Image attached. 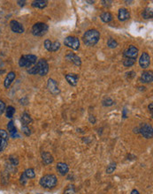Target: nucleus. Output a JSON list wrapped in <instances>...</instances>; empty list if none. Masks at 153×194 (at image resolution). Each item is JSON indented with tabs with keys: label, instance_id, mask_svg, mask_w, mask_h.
Wrapping results in <instances>:
<instances>
[{
	"label": "nucleus",
	"instance_id": "f257e3e1",
	"mask_svg": "<svg viewBox=\"0 0 153 194\" xmlns=\"http://www.w3.org/2000/svg\"><path fill=\"white\" fill-rule=\"evenodd\" d=\"M100 39V34L97 29H89L83 35V42L88 46H95Z\"/></svg>",
	"mask_w": 153,
	"mask_h": 194
},
{
	"label": "nucleus",
	"instance_id": "f03ea898",
	"mask_svg": "<svg viewBox=\"0 0 153 194\" xmlns=\"http://www.w3.org/2000/svg\"><path fill=\"white\" fill-rule=\"evenodd\" d=\"M58 179L55 175H46L40 179V185L46 189H52L57 185Z\"/></svg>",
	"mask_w": 153,
	"mask_h": 194
},
{
	"label": "nucleus",
	"instance_id": "7ed1b4c3",
	"mask_svg": "<svg viewBox=\"0 0 153 194\" xmlns=\"http://www.w3.org/2000/svg\"><path fill=\"white\" fill-rule=\"evenodd\" d=\"M37 58L35 55H23L20 57L19 60V65L20 67H31L33 65L37 63Z\"/></svg>",
	"mask_w": 153,
	"mask_h": 194
},
{
	"label": "nucleus",
	"instance_id": "20e7f679",
	"mask_svg": "<svg viewBox=\"0 0 153 194\" xmlns=\"http://www.w3.org/2000/svg\"><path fill=\"white\" fill-rule=\"evenodd\" d=\"M48 25L42 22L36 23L32 28V34L35 36H42L48 31Z\"/></svg>",
	"mask_w": 153,
	"mask_h": 194
},
{
	"label": "nucleus",
	"instance_id": "39448f33",
	"mask_svg": "<svg viewBox=\"0 0 153 194\" xmlns=\"http://www.w3.org/2000/svg\"><path fill=\"white\" fill-rule=\"evenodd\" d=\"M64 44L67 46L68 48H71L72 50H76L80 48V41L77 37L75 36H67L64 40Z\"/></svg>",
	"mask_w": 153,
	"mask_h": 194
},
{
	"label": "nucleus",
	"instance_id": "423d86ee",
	"mask_svg": "<svg viewBox=\"0 0 153 194\" xmlns=\"http://www.w3.org/2000/svg\"><path fill=\"white\" fill-rule=\"evenodd\" d=\"M138 51H139V50H138V49H137L135 46L130 45V46L128 47V49L124 51L123 56H124L126 58H130V59L135 60L136 58H137V56H138Z\"/></svg>",
	"mask_w": 153,
	"mask_h": 194
},
{
	"label": "nucleus",
	"instance_id": "0eeeda50",
	"mask_svg": "<svg viewBox=\"0 0 153 194\" xmlns=\"http://www.w3.org/2000/svg\"><path fill=\"white\" fill-rule=\"evenodd\" d=\"M139 132L145 138V139H152L153 136L152 126L149 124H143L139 129Z\"/></svg>",
	"mask_w": 153,
	"mask_h": 194
},
{
	"label": "nucleus",
	"instance_id": "6e6552de",
	"mask_svg": "<svg viewBox=\"0 0 153 194\" xmlns=\"http://www.w3.org/2000/svg\"><path fill=\"white\" fill-rule=\"evenodd\" d=\"M37 65L38 67V74L41 76H45L49 71V65L44 59H40L37 61Z\"/></svg>",
	"mask_w": 153,
	"mask_h": 194
},
{
	"label": "nucleus",
	"instance_id": "1a4fd4ad",
	"mask_svg": "<svg viewBox=\"0 0 153 194\" xmlns=\"http://www.w3.org/2000/svg\"><path fill=\"white\" fill-rule=\"evenodd\" d=\"M139 64H140V66L143 69L148 68L151 65V57H150V55L148 53H146V52H143L142 54V56L140 57Z\"/></svg>",
	"mask_w": 153,
	"mask_h": 194
},
{
	"label": "nucleus",
	"instance_id": "9d476101",
	"mask_svg": "<svg viewBox=\"0 0 153 194\" xmlns=\"http://www.w3.org/2000/svg\"><path fill=\"white\" fill-rule=\"evenodd\" d=\"M47 88H48L49 91L53 95H59L60 93V90L58 87L56 80H54L52 79H49L48 83H47Z\"/></svg>",
	"mask_w": 153,
	"mask_h": 194
},
{
	"label": "nucleus",
	"instance_id": "9b49d317",
	"mask_svg": "<svg viewBox=\"0 0 153 194\" xmlns=\"http://www.w3.org/2000/svg\"><path fill=\"white\" fill-rule=\"evenodd\" d=\"M10 28H11L12 32L17 33V34H21V33L24 32V27L20 22H18L17 20H11Z\"/></svg>",
	"mask_w": 153,
	"mask_h": 194
},
{
	"label": "nucleus",
	"instance_id": "f8f14e48",
	"mask_svg": "<svg viewBox=\"0 0 153 194\" xmlns=\"http://www.w3.org/2000/svg\"><path fill=\"white\" fill-rule=\"evenodd\" d=\"M66 58H67V60H68L69 62H72L74 65H77V66H81V58H80L77 55L72 53V52H69V53L66 56Z\"/></svg>",
	"mask_w": 153,
	"mask_h": 194
},
{
	"label": "nucleus",
	"instance_id": "ddd939ff",
	"mask_svg": "<svg viewBox=\"0 0 153 194\" xmlns=\"http://www.w3.org/2000/svg\"><path fill=\"white\" fill-rule=\"evenodd\" d=\"M118 18L119 20L121 21H125L127 20H128L130 18V13L129 12L125 9V8H120L119 10V13H118Z\"/></svg>",
	"mask_w": 153,
	"mask_h": 194
},
{
	"label": "nucleus",
	"instance_id": "4468645a",
	"mask_svg": "<svg viewBox=\"0 0 153 194\" xmlns=\"http://www.w3.org/2000/svg\"><path fill=\"white\" fill-rule=\"evenodd\" d=\"M57 170L61 176H65L68 173L69 168H68L67 164H66L64 162H59L57 164Z\"/></svg>",
	"mask_w": 153,
	"mask_h": 194
},
{
	"label": "nucleus",
	"instance_id": "2eb2a0df",
	"mask_svg": "<svg viewBox=\"0 0 153 194\" xmlns=\"http://www.w3.org/2000/svg\"><path fill=\"white\" fill-rule=\"evenodd\" d=\"M66 79L67 81L71 85V86H76L78 79H79V76L77 74H74V73H69L66 75Z\"/></svg>",
	"mask_w": 153,
	"mask_h": 194
},
{
	"label": "nucleus",
	"instance_id": "dca6fc26",
	"mask_svg": "<svg viewBox=\"0 0 153 194\" xmlns=\"http://www.w3.org/2000/svg\"><path fill=\"white\" fill-rule=\"evenodd\" d=\"M15 77H16V74H15V72H13V71H11V72H9V73L7 74V76H6V78H5L4 81V88H8L10 87V85L12 84V82L14 80Z\"/></svg>",
	"mask_w": 153,
	"mask_h": 194
},
{
	"label": "nucleus",
	"instance_id": "f3484780",
	"mask_svg": "<svg viewBox=\"0 0 153 194\" xmlns=\"http://www.w3.org/2000/svg\"><path fill=\"white\" fill-rule=\"evenodd\" d=\"M153 80L152 72L150 71H144L143 72L141 76V81L143 83H152Z\"/></svg>",
	"mask_w": 153,
	"mask_h": 194
},
{
	"label": "nucleus",
	"instance_id": "a211bd4d",
	"mask_svg": "<svg viewBox=\"0 0 153 194\" xmlns=\"http://www.w3.org/2000/svg\"><path fill=\"white\" fill-rule=\"evenodd\" d=\"M42 162L43 163L45 164V165H49V164H51V163H52L53 162V156L50 154V153H48V152H43V153H42Z\"/></svg>",
	"mask_w": 153,
	"mask_h": 194
},
{
	"label": "nucleus",
	"instance_id": "6ab92c4d",
	"mask_svg": "<svg viewBox=\"0 0 153 194\" xmlns=\"http://www.w3.org/2000/svg\"><path fill=\"white\" fill-rule=\"evenodd\" d=\"M48 2L46 0H37V1H34L32 3V6L35 8H39V9H43L47 6Z\"/></svg>",
	"mask_w": 153,
	"mask_h": 194
},
{
	"label": "nucleus",
	"instance_id": "aec40b11",
	"mask_svg": "<svg viewBox=\"0 0 153 194\" xmlns=\"http://www.w3.org/2000/svg\"><path fill=\"white\" fill-rule=\"evenodd\" d=\"M100 18H101L102 21H104L105 23H109L113 20V15L109 12H105L102 13Z\"/></svg>",
	"mask_w": 153,
	"mask_h": 194
},
{
	"label": "nucleus",
	"instance_id": "412c9836",
	"mask_svg": "<svg viewBox=\"0 0 153 194\" xmlns=\"http://www.w3.org/2000/svg\"><path fill=\"white\" fill-rule=\"evenodd\" d=\"M21 122H22L23 125H29L32 122V119H31V117L29 116V114H28L27 112H24L22 114V117H21Z\"/></svg>",
	"mask_w": 153,
	"mask_h": 194
},
{
	"label": "nucleus",
	"instance_id": "4be33fe9",
	"mask_svg": "<svg viewBox=\"0 0 153 194\" xmlns=\"http://www.w3.org/2000/svg\"><path fill=\"white\" fill-rule=\"evenodd\" d=\"M5 111H6V117L8 118H12L13 117L14 113H15V109L12 106H8L6 108Z\"/></svg>",
	"mask_w": 153,
	"mask_h": 194
},
{
	"label": "nucleus",
	"instance_id": "5701e85b",
	"mask_svg": "<svg viewBox=\"0 0 153 194\" xmlns=\"http://www.w3.org/2000/svg\"><path fill=\"white\" fill-rule=\"evenodd\" d=\"M7 129H8V131L12 134H14V133H17V129L13 124V121H10L7 125Z\"/></svg>",
	"mask_w": 153,
	"mask_h": 194
},
{
	"label": "nucleus",
	"instance_id": "b1692460",
	"mask_svg": "<svg viewBox=\"0 0 153 194\" xmlns=\"http://www.w3.org/2000/svg\"><path fill=\"white\" fill-rule=\"evenodd\" d=\"M24 174L26 175V176L28 177V179H32L36 176V173L35 170L33 168H28L26 169V171L24 172Z\"/></svg>",
	"mask_w": 153,
	"mask_h": 194
},
{
	"label": "nucleus",
	"instance_id": "393cba45",
	"mask_svg": "<svg viewBox=\"0 0 153 194\" xmlns=\"http://www.w3.org/2000/svg\"><path fill=\"white\" fill-rule=\"evenodd\" d=\"M142 15H143V17L144 19H151V18H152V9L146 8V9L143 12Z\"/></svg>",
	"mask_w": 153,
	"mask_h": 194
},
{
	"label": "nucleus",
	"instance_id": "a878e982",
	"mask_svg": "<svg viewBox=\"0 0 153 194\" xmlns=\"http://www.w3.org/2000/svg\"><path fill=\"white\" fill-rule=\"evenodd\" d=\"M107 46L110 48V49H114L118 46V42L115 41L114 39L113 38H110L108 41H107Z\"/></svg>",
	"mask_w": 153,
	"mask_h": 194
},
{
	"label": "nucleus",
	"instance_id": "bb28decb",
	"mask_svg": "<svg viewBox=\"0 0 153 194\" xmlns=\"http://www.w3.org/2000/svg\"><path fill=\"white\" fill-rule=\"evenodd\" d=\"M116 169V163L115 162H112L109 164V166L106 168V173L107 174H112L113 171Z\"/></svg>",
	"mask_w": 153,
	"mask_h": 194
},
{
	"label": "nucleus",
	"instance_id": "cd10ccee",
	"mask_svg": "<svg viewBox=\"0 0 153 194\" xmlns=\"http://www.w3.org/2000/svg\"><path fill=\"white\" fill-rule=\"evenodd\" d=\"M28 72L29 74H32V75L38 74V67H37V65H34V66L30 67L29 69H28Z\"/></svg>",
	"mask_w": 153,
	"mask_h": 194
},
{
	"label": "nucleus",
	"instance_id": "c85d7f7f",
	"mask_svg": "<svg viewBox=\"0 0 153 194\" xmlns=\"http://www.w3.org/2000/svg\"><path fill=\"white\" fill-rule=\"evenodd\" d=\"M75 186L74 185H68L67 187V189L64 191V194H75Z\"/></svg>",
	"mask_w": 153,
	"mask_h": 194
},
{
	"label": "nucleus",
	"instance_id": "c756f323",
	"mask_svg": "<svg viewBox=\"0 0 153 194\" xmlns=\"http://www.w3.org/2000/svg\"><path fill=\"white\" fill-rule=\"evenodd\" d=\"M135 62V60H134V59L126 58V59L124 60V62H123V65H124V66H126V67H130V66L134 65Z\"/></svg>",
	"mask_w": 153,
	"mask_h": 194
},
{
	"label": "nucleus",
	"instance_id": "7c9ffc66",
	"mask_svg": "<svg viewBox=\"0 0 153 194\" xmlns=\"http://www.w3.org/2000/svg\"><path fill=\"white\" fill-rule=\"evenodd\" d=\"M60 48V42L59 41H55L51 44V51H57Z\"/></svg>",
	"mask_w": 153,
	"mask_h": 194
},
{
	"label": "nucleus",
	"instance_id": "2f4dec72",
	"mask_svg": "<svg viewBox=\"0 0 153 194\" xmlns=\"http://www.w3.org/2000/svg\"><path fill=\"white\" fill-rule=\"evenodd\" d=\"M113 103H114V101L111 99V98H105L104 101H103V105L104 106H106V107H109V106H112V105H113Z\"/></svg>",
	"mask_w": 153,
	"mask_h": 194
},
{
	"label": "nucleus",
	"instance_id": "473e14b6",
	"mask_svg": "<svg viewBox=\"0 0 153 194\" xmlns=\"http://www.w3.org/2000/svg\"><path fill=\"white\" fill-rule=\"evenodd\" d=\"M51 44H52V42L50 40L47 39L44 41V47L48 51H51Z\"/></svg>",
	"mask_w": 153,
	"mask_h": 194
},
{
	"label": "nucleus",
	"instance_id": "72a5a7b5",
	"mask_svg": "<svg viewBox=\"0 0 153 194\" xmlns=\"http://www.w3.org/2000/svg\"><path fill=\"white\" fill-rule=\"evenodd\" d=\"M9 161L11 162V164L12 165H13V166H17L18 165V163H19V161H18V159L16 158V157H14V156H10V158H9Z\"/></svg>",
	"mask_w": 153,
	"mask_h": 194
},
{
	"label": "nucleus",
	"instance_id": "f704fd0d",
	"mask_svg": "<svg viewBox=\"0 0 153 194\" xmlns=\"http://www.w3.org/2000/svg\"><path fill=\"white\" fill-rule=\"evenodd\" d=\"M6 146H7V140L2 139V140H1V144H0V152L4 151V148L6 147Z\"/></svg>",
	"mask_w": 153,
	"mask_h": 194
},
{
	"label": "nucleus",
	"instance_id": "c9c22d12",
	"mask_svg": "<svg viewBox=\"0 0 153 194\" xmlns=\"http://www.w3.org/2000/svg\"><path fill=\"white\" fill-rule=\"evenodd\" d=\"M22 131L25 133L26 136H29L31 134V131H30V129L28 127V125H23L22 126Z\"/></svg>",
	"mask_w": 153,
	"mask_h": 194
},
{
	"label": "nucleus",
	"instance_id": "e433bc0d",
	"mask_svg": "<svg viewBox=\"0 0 153 194\" xmlns=\"http://www.w3.org/2000/svg\"><path fill=\"white\" fill-rule=\"evenodd\" d=\"M0 138L3 139H8V134L4 130H0Z\"/></svg>",
	"mask_w": 153,
	"mask_h": 194
},
{
	"label": "nucleus",
	"instance_id": "4c0bfd02",
	"mask_svg": "<svg viewBox=\"0 0 153 194\" xmlns=\"http://www.w3.org/2000/svg\"><path fill=\"white\" fill-rule=\"evenodd\" d=\"M5 110V104L3 101L0 100V115H2Z\"/></svg>",
	"mask_w": 153,
	"mask_h": 194
},
{
	"label": "nucleus",
	"instance_id": "58836bf2",
	"mask_svg": "<svg viewBox=\"0 0 153 194\" xmlns=\"http://www.w3.org/2000/svg\"><path fill=\"white\" fill-rule=\"evenodd\" d=\"M27 179H28V177H27L26 175L23 173V174L21 175V176H20V183H21L22 185H25V184L27 183Z\"/></svg>",
	"mask_w": 153,
	"mask_h": 194
},
{
	"label": "nucleus",
	"instance_id": "ea45409f",
	"mask_svg": "<svg viewBox=\"0 0 153 194\" xmlns=\"http://www.w3.org/2000/svg\"><path fill=\"white\" fill-rule=\"evenodd\" d=\"M101 3L103 4L104 6H110L109 3H112V1H101Z\"/></svg>",
	"mask_w": 153,
	"mask_h": 194
},
{
	"label": "nucleus",
	"instance_id": "a19ab883",
	"mask_svg": "<svg viewBox=\"0 0 153 194\" xmlns=\"http://www.w3.org/2000/svg\"><path fill=\"white\" fill-rule=\"evenodd\" d=\"M89 122H90L91 124H95V123H96V118H95V117L90 116V117H89Z\"/></svg>",
	"mask_w": 153,
	"mask_h": 194
},
{
	"label": "nucleus",
	"instance_id": "79ce46f5",
	"mask_svg": "<svg viewBox=\"0 0 153 194\" xmlns=\"http://www.w3.org/2000/svg\"><path fill=\"white\" fill-rule=\"evenodd\" d=\"M17 3L19 4L20 6H24L26 4V1H17Z\"/></svg>",
	"mask_w": 153,
	"mask_h": 194
},
{
	"label": "nucleus",
	"instance_id": "37998d69",
	"mask_svg": "<svg viewBox=\"0 0 153 194\" xmlns=\"http://www.w3.org/2000/svg\"><path fill=\"white\" fill-rule=\"evenodd\" d=\"M131 194H140L139 193V192L137 191V190H135V189H134L132 192H131Z\"/></svg>",
	"mask_w": 153,
	"mask_h": 194
},
{
	"label": "nucleus",
	"instance_id": "c03bdc74",
	"mask_svg": "<svg viewBox=\"0 0 153 194\" xmlns=\"http://www.w3.org/2000/svg\"><path fill=\"white\" fill-rule=\"evenodd\" d=\"M152 107H153V103H151L149 105V109L151 110V112H152Z\"/></svg>",
	"mask_w": 153,
	"mask_h": 194
},
{
	"label": "nucleus",
	"instance_id": "a18cd8bd",
	"mask_svg": "<svg viewBox=\"0 0 153 194\" xmlns=\"http://www.w3.org/2000/svg\"><path fill=\"white\" fill-rule=\"evenodd\" d=\"M126 111H127V110H126V109H124V110H123V117H124V118H126V117H127Z\"/></svg>",
	"mask_w": 153,
	"mask_h": 194
},
{
	"label": "nucleus",
	"instance_id": "49530a36",
	"mask_svg": "<svg viewBox=\"0 0 153 194\" xmlns=\"http://www.w3.org/2000/svg\"><path fill=\"white\" fill-rule=\"evenodd\" d=\"M86 2H87V3H89V4H94V3H95V1H89V0H87Z\"/></svg>",
	"mask_w": 153,
	"mask_h": 194
},
{
	"label": "nucleus",
	"instance_id": "de8ad7c7",
	"mask_svg": "<svg viewBox=\"0 0 153 194\" xmlns=\"http://www.w3.org/2000/svg\"><path fill=\"white\" fill-rule=\"evenodd\" d=\"M1 140H2V139L0 138V144H1Z\"/></svg>",
	"mask_w": 153,
	"mask_h": 194
}]
</instances>
